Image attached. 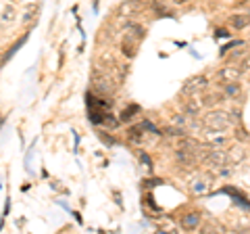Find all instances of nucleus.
Here are the masks:
<instances>
[{
	"label": "nucleus",
	"mask_w": 250,
	"mask_h": 234,
	"mask_svg": "<svg viewBox=\"0 0 250 234\" xmlns=\"http://www.w3.org/2000/svg\"><path fill=\"white\" fill-rule=\"evenodd\" d=\"M233 126V117L225 109H210V111L202 117V128L207 130V134H219Z\"/></svg>",
	"instance_id": "obj_1"
},
{
	"label": "nucleus",
	"mask_w": 250,
	"mask_h": 234,
	"mask_svg": "<svg viewBox=\"0 0 250 234\" xmlns=\"http://www.w3.org/2000/svg\"><path fill=\"white\" fill-rule=\"evenodd\" d=\"M144 38H146V27L138 25V23H127L125 25V36L121 40V52L127 59H134L138 54L140 40H144Z\"/></svg>",
	"instance_id": "obj_2"
},
{
	"label": "nucleus",
	"mask_w": 250,
	"mask_h": 234,
	"mask_svg": "<svg viewBox=\"0 0 250 234\" xmlns=\"http://www.w3.org/2000/svg\"><path fill=\"white\" fill-rule=\"evenodd\" d=\"M115 80H113V75L111 73H106V71H94L92 73V88L96 94L100 96H111L113 92H115Z\"/></svg>",
	"instance_id": "obj_3"
},
{
	"label": "nucleus",
	"mask_w": 250,
	"mask_h": 234,
	"mask_svg": "<svg viewBox=\"0 0 250 234\" xmlns=\"http://www.w3.org/2000/svg\"><path fill=\"white\" fill-rule=\"evenodd\" d=\"M205 149H207V153H205V159H202V161H205V165L208 169L219 171L221 167H225L229 163L228 153H225L223 149H217V146H210V144H207Z\"/></svg>",
	"instance_id": "obj_4"
},
{
	"label": "nucleus",
	"mask_w": 250,
	"mask_h": 234,
	"mask_svg": "<svg viewBox=\"0 0 250 234\" xmlns=\"http://www.w3.org/2000/svg\"><path fill=\"white\" fill-rule=\"evenodd\" d=\"M208 88V77L207 75H192L190 80L184 82L182 94L184 96H196L200 92H205Z\"/></svg>",
	"instance_id": "obj_5"
},
{
	"label": "nucleus",
	"mask_w": 250,
	"mask_h": 234,
	"mask_svg": "<svg viewBox=\"0 0 250 234\" xmlns=\"http://www.w3.org/2000/svg\"><path fill=\"white\" fill-rule=\"evenodd\" d=\"M242 77V69L236 65H225L217 71V80L219 84H231V82H240Z\"/></svg>",
	"instance_id": "obj_6"
},
{
	"label": "nucleus",
	"mask_w": 250,
	"mask_h": 234,
	"mask_svg": "<svg viewBox=\"0 0 250 234\" xmlns=\"http://www.w3.org/2000/svg\"><path fill=\"white\" fill-rule=\"evenodd\" d=\"M142 9H144L142 0H123V2L117 6V15H119V17H134V15H138Z\"/></svg>",
	"instance_id": "obj_7"
},
{
	"label": "nucleus",
	"mask_w": 250,
	"mask_h": 234,
	"mask_svg": "<svg viewBox=\"0 0 250 234\" xmlns=\"http://www.w3.org/2000/svg\"><path fill=\"white\" fill-rule=\"evenodd\" d=\"M175 161L179 163L182 167L186 169H192V167H196V151H186V149H175Z\"/></svg>",
	"instance_id": "obj_8"
},
{
	"label": "nucleus",
	"mask_w": 250,
	"mask_h": 234,
	"mask_svg": "<svg viewBox=\"0 0 250 234\" xmlns=\"http://www.w3.org/2000/svg\"><path fill=\"white\" fill-rule=\"evenodd\" d=\"M200 222H202V213H200V211H188V213L182 215V220H179V226H182V230L192 232V230L198 228Z\"/></svg>",
	"instance_id": "obj_9"
},
{
	"label": "nucleus",
	"mask_w": 250,
	"mask_h": 234,
	"mask_svg": "<svg viewBox=\"0 0 250 234\" xmlns=\"http://www.w3.org/2000/svg\"><path fill=\"white\" fill-rule=\"evenodd\" d=\"M190 190L194 194H205L210 190V178L208 176H196L190 180Z\"/></svg>",
	"instance_id": "obj_10"
},
{
	"label": "nucleus",
	"mask_w": 250,
	"mask_h": 234,
	"mask_svg": "<svg viewBox=\"0 0 250 234\" xmlns=\"http://www.w3.org/2000/svg\"><path fill=\"white\" fill-rule=\"evenodd\" d=\"M202 109H205V105H202V100L200 98H196V96H190L184 103V113H188V115H194L196 117Z\"/></svg>",
	"instance_id": "obj_11"
},
{
	"label": "nucleus",
	"mask_w": 250,
	"mask_h": 234,
	"mask_svg": "<svg viewBox=\"0 0 250 234\" xmlns=\"http://www.w3.org/2000/svg\"><path fill=\"white\" fill-rule=\"evenodd\" d=\"M229 23L233 29H244L250 25V13H236L229 17Z\"/></svg>",
	"instance_id": "obj_12"
},
{
	"label": "nucleus",
	"mask_w": 250,
	"mask_h": 234,
	"mask_svg": "<svg viewBox=\"0 0 250 234\" xmlns=\"http://www.w3.org/2000/svg\"><path fill=\"white\" fill-rule=\"evenodd\" d=\"M238 94H240V82L223 84V96L225 98H236Z\"/></svg>",
	"instance_id": "obj_13"
},
{
	"label": "nucleus",
	"mask_w": 250,
	"mask_h": 234,
	"mask_svg": "<svg viewBox=\"0 0 250 234\" xmlns=\"http://www.w3.org/2000/svg\"><path fill=\"white\" fill-rule=\"evenodd\" d=\"M136 113H140V107L138 105H129L127 109H123V111H121L119 121H131L136 117Z\"/></svg>",
	"instance_id": "obj_14"
},
{
	"label": "nucleus",
	"mask_w": 250,
	"mask_h": 234,
	"mask_svg": "<svg viewBox=\"0 0 250 234\" xmlns=\"http://www.w3.org/2000/svg\"><path fill=\"white\" fill-rule=\"evenodd\" d=\"M246 157V153L240 149V146H233V149H229L228 151V159H229V163H238V161H242Z\"/></svg>",
	"instance_id": "obj_15"
},
{
	"label": "nucleus",
	"mask_w": 250,
	"mask_h": 234,
	"mask_svg": "<svg viewBox=\"0 0 250 234\" xmlns=\"http://www.w3.org/2000/svg\"><path fill=\"white\" fill-rule=\"evenodd\" d=\"M225 96H219V94H205V98H202V105L205 107H215L219 100H223Z\"/></svg>",
	"instance_id": "obj_16"
},
{
	"label": "nucleus",
	"mask_w": 250,
	"mask_h": 234,
	"mask_svg": "<svg viewBox=\"0 0 250 234\" xmlns=\"http://www.w3.org/2000/svg\"><path fill=\"white\" fill-rule=\"evenodd\" d=\"M25 40H27V34H25V36H23V38H19V40H17V42H15V44L11 46V50H9V52H6V54H4L2 63H4V61H6V59H11V57H13V54H15V52H17V50H19V46H21L23 42H25Z\"/></svg>",
	"instance_id": "obj_17"
},
{
	"label": "nucleus",
	"mask_w": 250,
	"mask_h": 234,
	"mask_svg": "<svg viewBox=\"0 0 250 234\" xmlns=\"http://www.w3.org/2000/svg\"><path fill=\"white\" fill-rule=\"evenodd\" d=\"M36 11H38V4H29L27 11L23 13V23H29L31 19H34L36 17Z\"/></svg>",
	"instance_id": "obj_18"
},
{
	"label": "nucleus",
	"mask_w": 250,
	"mask_h": 234,
	"mask_svg": "<svg viewBox=\"0 0 250 234\" xmlns=\"http://www.w3.org/2000/svg\"><path fill=\"white\" fill-rule=\"evenodd\" d=\"M2 21H4V23H11V21H15V9H13V6L6 4L4 9H2Z\"/></svg>",
	"instance_id": "obj_19"
},
{
	"label": "nucleus",
	"mask_w": 250,
	"mask_h": 234,
	"mask_svg": "<svg viewBox=\"0 0 250 234\" xmlns=\"http://www.w3.org/2000/svg\"><path fill=\"white\" fill-rule=\"evenodd\" d=\"M103 123H104V126H108L111 130H115L117 126H119V119H115L111 113H106V115H104V119H103Z\"/></svg>",
	"instance_id": "obj_20"
},
{
	"label": "nucleus",
	"mask_w": 250,
	"mask_h": 234,
	"mask_svg": "<svg viewBox=\"0 0 250 234\" xmlns=\"http://www.w3.org/2000/svg\"><path fill=\"white\" fill-rule=\"evenodd\" d=\"M248 54V50L244 48V46H242V50H233L231 54H229V61H233V63H236V61H240V59H244Z\"/></svg>",
	"instance_id": "obj_21"
},
{
	"label": "nucleus",
	"mask_w": 250,
	"mask_h": 234,
	"mask_svg": "<svg viewBox=\"0 0 250 234\" xmlns=\"http://www.w3.org/2000/svg\"><path fill=\"white\" fill-rule=\"evenodd\" d=\"M248 138H250V134L244 128H236V140H240V142H246Z\"/></svg>",
	"instance_id": "obj_22"
},
{
	"label": "nucleus",
	"mask_w": 250,
	"mask_h": 234,
	"mask_svg": "<svg viewBox=\"0 0 250 234\" xmlns=\"http://www.w3.org/2000/svg\"><path fill=\"white\" fill-rule=\"evenodd\" d=\"M163 180H148V184L146 186H156V184H161Z\"/></svg>",
	"instance_id": "obj_23"
},
{
	"label": "nucleus",
	"mask_w": 250,
	"mask_h": 234,
	"mask_svg": "<svg viewBox=\"0 0 250 234\" xmlns=\"http://www.w3.org/2000/svg\"><path fill=\"white\" fill-rule=\"evenodd\" d=\"M171 2L177 4V6H182V4H186V2H188V0H171Z\"/></svg>",
	"instance_id": "obj_24"
},
{
	"label": "nucleus",
	"mask_w": 250,
	"mask_h": 234,
	"mask_svg": "<svg viewBox=\"0 0 250 234\" xmlns=\"http://www.w3.org/2000/svg\"><path fill=\"white\" fill-rule=\"evenodd\" d=\"M246 4H248V6H250V0H246Z\"/></svg>",
	"instance_id": "obj_25"
},
{
	"label": "nucleus",
	"mask_w": 250,
	"mask_h": 234,
	"mask_svg": "<svg viewBox=\"0 0 250 234\" xmlns=\"http://www.w3.org/2000/svg\"><path fill=\"white\" fill-rule=\"evenodd\" d=\"M19 2H23V0H19Z\"/></svg>",
	"instance_id": "obj_26"
}]
</instances>
